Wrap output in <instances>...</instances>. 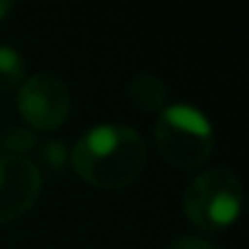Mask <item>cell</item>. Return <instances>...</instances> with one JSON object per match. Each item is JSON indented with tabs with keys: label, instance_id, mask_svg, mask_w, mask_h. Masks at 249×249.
<instances>
[{
	"label": "cell",
	"instance_id": "6da1fadb",
	"mask_svg": "<svg viewBox=\"0 0 249 249\" xmlns=\"http://www.w3.org/2000/svg\"><path fill=\"white\" fill-rule=\"evenodd\" d=\"M144 164L147 144L142 135L124 124H95L78 137L71 152L73 171L86 183L105 191L137 181Z\"/></svg>",
	"mask_w": 249,
	"mask_h": 249
},
{
	"label": "cell",
	"instance_id": "7a4b0ae2",
	"mask_svg": "<svg viewBox=\"0 0 249 249\" xmlns=\"http://www.w3.org/2000/svg\"><path fill=\"white\" fill-rule=\"evenodd\" d=\"M154 142L169 164L178 169H196L210 157L215 137L213 124L203 110L186 103H174L161 110L154 124Z\"/></svg>",
	"mask_w": 249,
	"mask_h": 249
},
{
	"label": "cell",
	"instance_id": "3957f363",
	"mask_svg": "<svg viewBox=\"0 0 249 249\" xmlns=\"http://www.w3.org/2000/svg\"><path fill=\"white\" fill-rule=\"evenodd\" d=\"M183 213L203 232H222L242 213V186L230 169H205L183 191Z\"/></svg>",
	"mask_w": 249,
	"mask_h": 249
},
{
	"label": "cell",
	"instance_id": "277c9868",
	"mask_svg": "<svg viewBox=\"0 0 249 249\" xmlns=\"http://www.w3.org/2000/svg\"><path fill=\"white\" fill-rule=\"evenodd\" d=\"M18 110L35 130H56L69 117L71 93L61 78L35 73L18 88Z\"/></svg>",
	"mask_w": 249,
	"mask_h": 249
},
{
	"label": "cell",
	"instance_id": "5b68a950",
	"mask_svg": "<svg viewBox=\"0 0 249 249\" xmlns=\"http://www.w3.org/2000/svg\"><path fill=\"white\" fill-rule=\"evenodd\" d=\"M42 191L39 166L22 154H0V225L22 217Z\"/></svg>",
	"mask_w": 249,
	"mask_h": 249
},
{
	"label": "cell",
	"instance_id": "8992f818",
	"mask_svg": "<svg viewBox=\"0 0 249 249\" xmlns=\"http://www.w3.org/2000/svg\"><path fill=\"white\" fill-rule=\"evenodd\" d=\"M127 93H130L132 103H137L142 110L166 107V83L154 73H137L130 81Z\"/></svg>",
	"mask_w": 249,
	"mask_h": 249
},
{
	"label": "cell",
	"instance_id": "52a82bcc",
	"mask_svg": "<svg viewBox=\"0 0 249 249\" xmlns=\"http://www.w3.org/2000/svg\"><path fill=\"white\" fill-rule=\"evenodd\" d=\"M27 78V64L22 54L13 47L0 44V93L15 90Z\"/></svg>",
	"mask_w": 249,
	"mask_h": 249
},
{
	"label": "cell",
	"instance_id": "ba28073f",
	"mask_svg": "<svg viewBox=\"0 0 249 249\" xmlns=\"http://www.w3.org/2000/svg\"><path fill=\"white\" fill-rule=\"evenodd\" d=\"M166 249H220L217 244H213L205 237H193V234H183L178 239H174Z\"/></svg>",
	"mask_w": 249,
	"mask_h": 249
},
{
	"label": "cell",
	"instance_id": "9c48e42d",
	"mask_svg": "<svg viewBox=\"0 0 249 249\" xmlns=\"http://www.w3.org/2000/svg\"><path fill=\"white\" fill-rule=\"evenodd\" d=\"M10 10H13L10 0H0V20H5V18L10 15Z\"/></svg>",
	"mask_w": 249,
	"mask_h": 249
}]
</instances>
